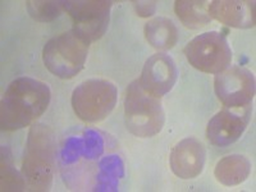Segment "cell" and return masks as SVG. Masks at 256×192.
I'll return each mask as SVG.
<instances>
[{
  "instance_id": "obj_1",
  "label": "cell",
  "mask_w": 256,
  "mask_h": 192,
  "mask_svg": "<svg viewBox=\"0 0 256 192\" xmlns=\"http://www.w3.org/2000/svg\"><path fill=\"white\" fill-rule=\"evenodd\" d=\"M49 84L31 77H18L9 84L2 99L0 126L3 131H17L38 120L49 106Z\"/></svg>"
},
{
  "instance_id": "obj_2",
  "label": "cell",
  "mask_w": 256,
  "mask_h": 192,
  "mask_svg": "<svg viewBox=\"0 0 256 192\" xmlns=\"http://www.w3.org/2000/svg\"><path fill=\"white\" fill-rule=\"evenodd\" d=\"M56 138L52 128L42 123L32 124L24 150V172L26 184L32 191H48L56 168Z\"/></svg>"
},
{
  "instance_id": "obj_3",
  "label": "cell",
  "mask_w": 256,
  "mask_h": 192,
  "mask_svg": "<svg viewBox=\"0 0 256 192\" xmlns=\"http://www.w3.org/2000/svg\"><path fill=\"white\" fill-rule=\"evenodd\" d=\"M127 130L141 138L154 137L163 130L164 110L159 98L146 92L138 80L128 84L124 98Z\"/></svg>"
},
{
  "instance_id": "obj_4",
  "label": "cell",
  "mask_w": 256,
  "mask_h": 192,
  "mask_svg": "<svg viewBox=\"0 0 256 192\" xmlns=\"http://www.w3.org/2000/svg\"><path fill=\"white\" fill-rule=\"evenodd\" d=\"M88 45L73 31L50 38L42 49V60L52 74L70 80L84 70Z\"/></svg>"
},
{
  "instance_id": "obj_5",
  "label": "cell",
  "mask_w": 256,
  "mask_h": 192,
  "mask_svg": "<svg viewBox=\"0 0 256 192\" xmlns=\"http://www.w3.org/2000/svg\"><path fill=\"white\" fill-rule=\"evenodd\" d=\"M118 99V90L106 80L91 78L80 84L72 92L70 104L74 114L84 122L104 120L113 112Z\"/></svg>"
},
{
  "instance_id": "obj_6",
  "label": "cell",
  "mask_w": 256,
  "mask_h": 192,
  "mask_svg": "<svg viewBox=\"0 0 256 192\" xmlns=\"http://www.w3.org/2000/svg\"><path fill=\"white\" fill-rule=\"evenodd\" d=\"M184 56L192 67L204 73L218 74L232 62V50L226 36L210 31L192 38L184 48Z\"/></svg>"
},
{
  "instance_id": "obj_7",
  "label": "cell",
  "mask_w": 256,
  "mask_h": 192,
  "mask_svg": "<svg viewBox=\"0 0 256 192\" xmlns=\"http://www.w3.org/2000/svg\"><path fill=\"white\" fill-rule=\"evenodd\" d=\"M112 6L109 0H68L64 2V10L72 18V31L90 45L108 30Z\"/></svg>"
},
{
  "instance_id": "obj_8",
  "label": "cell",
  "mask_w": 256,
  "mask_h": 192,
  "mask_svg": "<svg viewBox=\"0 0 256 192\" xmlns=\"http://www.w3.org/2000/svg\"><path fill=\"white\" fill-rule=\"evenodd\" d=\"M214 90L224 108H244L255 95V77L246 68L228 67L216 76Z\"/></svg>"
},
{
  "instance_id": "obj_9",
  "label": "cell",
  "mask_w": 256,
  "mask_h": 192,
  "mask_svg": "<svg viewBox=\"0 0 256 192\" xmlns=\"http://www.w3.org/2000/svg\"><path fill=\"white\" fill-rule=\"evenodd\" d=\"M251 106L224 108L209 120L206 137L210 144L226 148L236 142L248 127L251 118Z\"/></svg>"
},
{
  "instance_id": "obj_10",
  "label": "cell",
  "mask_w": 256,
  "mask_h": 192,
  "mask_svg": "<svg viewBox=\"0 0 256 192\" xmlns=\"http://www.w3.org/2000/svg\"><path fill=\"white\" fill-rule=\"evenodd\" d=\"M177 77L178 70L172 56L158 52L146 60L138 81L146 92L160 99L172 90Z\"/></svg>"
},
{
  "instance_id": "obj_11",
  "label": "cell",
  "mask_w": 256,
  "mask_h": 192,
  "mask_svg": "<svg viewBox=\"0 0 256 192\" xmlns=\"http://www.w3.org/2000/svg\"><path fill=\"white\" fill-rule=\"evenodd\" d=\"M205 158L206 150L202 142L194 137H187L173 148L169 156V163L172 172L178 178L192 180L202 172Z\"/></svg>"
},
{
  "instance_id": "obj_12",
  "label": "cell",
  "mask_w": 256,
  "mask_h": 192,
  "mask_svg": "<svg viewBox=\"0 0 256 192\" xmlns=\"http://www.w3.org/2000/svg\"><path fill=\"white\" fill-rule=\"evenodd\" d=\"M210 18L233 28L255 26V2L248 0H214L208 6Z\"/></svg>"
},
{
  "instance_id": "obj_13",
  "label": "cell",
  "mask_w": 256,
  "mask_h": 192,
  "mask_svg": "<svg viewBox=\"0 0 256 192\" xmlns=\"http://www.w3.org/2000/svg\"><path fill=\"white\" fill-rule=\"evenodd\" d=\"M250 172V160L244 155L232 154L219 160L214 169V176L224 186H237L248 180Z\"/></svg>"
},
{
  "instance_id": "obj_14",
  "label": "cell",
  "mask_w": 256,
  "mask_h": 192,
  "mask_svg": "<svg viewBox=\"0 0 256 192\" xmlns=\"http://www.w3.org/2000/svg\"><path fill=\"white\" fill-rule=\"evenodd\" d=\"M144 32L148 44L158 50L172 49L178 41L177 26L166 17H156L148 20Z\"/></svg>"
},
{
  "instance_id": "obj_15",
  "label": "cell",
  "mask_w": 256,
  "mask_h": 192,
  "mask_svg": "<svg viewBox=\"0 0 256 192\" xmlns=\"http://www.w3.org/2000/svg\"><path fill=\"white\" fill-rule=\"evenodd\" d=\"M174 12L182 24L187 28L196 30L210 24L208 4L202 0H177L174 4Z\"/></svg>"
},
{
  "instance_id": "obj_16",
  "label": "cell",
  "mask_w": 256,
  "mask_h": 192,
  "mask_svg": "<svg viewBox=\"0 0 256 192\" xmlns=\"http://www.w3.org/2000/svg\"><path fill=\"white\" fill-rule=\"evenodd\" d=\"M26 8L28 14L38 22H52L58 18L64 10V2L56 0H35L27 2Z\"/></svg>"
},
{
  "instance_id": "obj_17",
  "label": "cell",
  "mask_w": 256,
  "mask_h": 192,
  "mask_svg": "<svg viewBox=\"0 0 256 192\" xmlns=\"http://www.w3.org/2000/svg\"><path fill=\"white\" fill-rule=\"evenodd\" d=\"M26 180L13 166L8 148H2V191H22Z\"/></svg>"
},
{
  "instance_id": "obj_18",
  "label": "cell",
  "mask_w": 256,
  "mask_h": 192,
  "mask_svg": "<svg viewBox=\"0 0 256 192\" xmlns=\"http://www.w3.org/2000/svg\"><path fill=\"white\" fill-rule=\"evenodd\" d=\"M136 13L140 17H152L156 10V2H148V0H140V2H132Z\"/></svg>"
}]
</instances>
